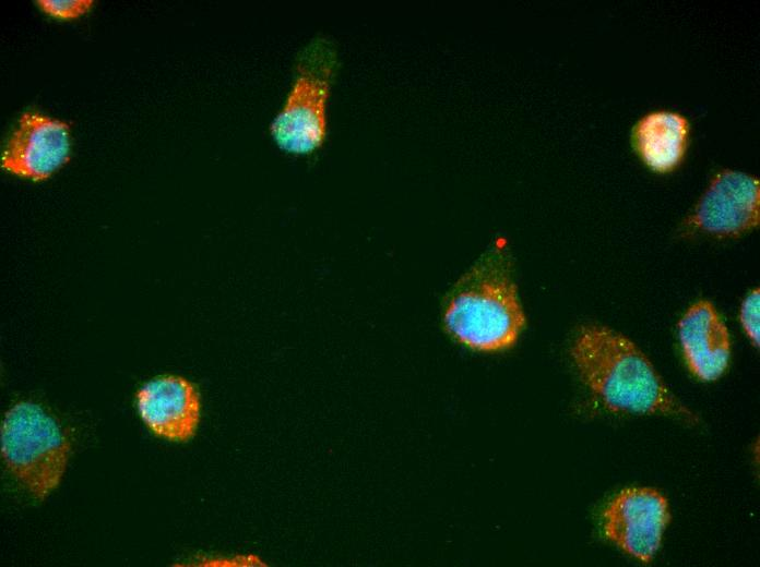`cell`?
<instances>
[{
	"label": "cell",
	"mask_w": 760,
	"mask_h": 567,
	"mask_svg": "<svg viewBox=\"0 0 760 567\" xmlns=\"http://www.w3.org/2000/svg\"><path fill=\"white\" fill-rule=\"evenodd\" d=\"M571 357L582 382L609 411L637 414L682 411L644 352L607 326H582Z\"/></svg>",
	"instance_id": "6da1fadb"
},
{
	"label": "cell",
	"mask_w": 760,
	"mask_h": 567,
	"mask_svg": "<svg viewBox=\"0 0 760 567\" xmlns=\"http://www.w3.org/2000/svg\"><path fill=\"white\" fill-rule=\"evenodd\" d=\"M443 321L459 342L477 351L497 352L515 343L525 316L500 252L483 257L455 286Z\"/></svg>",
	"instance_id": "7a4b0ae2"
},
{
	"label": "cell",
	"mask_w": 760,
	"mask_h": 567,
	"mask_svg": "<svg viewBox=\"0 0 760 567\" xmlns=\"http://www.w3.org/2000/svg\"><path fill=\"white\" fill-rule=\"evenodd\" d=\"M337 67L335 44L324 34L314 35L299 49L292 85L270 123L271 136L281 149L304 155L324 144L328 104Z\"/></svg>",
	"instance_id": "3957f363"
},
{
	"label": "cell",
	"mask_w": 760,
	"mask_h": 567,
	"mask_svg": "<svg viewBox=\"0 0 760 567\" xmlns=\"http://www.w3.org/2000/svg\"><path fill=\"white\" fill-rule=\"evenodd\" d=\"M70 450L60 424L40 405L20 401L5 412L1 456L33 497L43 500L59 485Z\"/></svg>",
	"instance_id": "277c9868"
},
{
	"label": "cell",
	"mask_w": 760,
	"mask_h": 567,
	"mask_svg": "<svg viewBox=\"0 0 760 567\" xmlns=\"http://www.w3.org/2000/svg\"><path fill=\"white\" fill-rule=\"evenodd\" d=\"M605 536L624 552L650 563L670 519L668 502L652 487L620 491L603 511Z\"/></svg>",
	"instance_id": "5b68a950"
},
{
	"label": "cell",
	"mask_w": 760,
	"mask_h": 567,
	"mask_svg": "<svg viewBox=\"0 0 760 567\" xmlns=\"http://www.w3.org/2000/svg\"><path fill=\"white\" fill-rule=\"evenodd\" d=\"M759 221L758 178L724 169L713 177L686 225L713 237L737 238L758 227Z\"/></svg>",
	"instance_id": "8992f818"
},
{
	"label": "cell",
	"mask_w": 760,
	"mask_h": 567,
	"mask_svg": "<svg viewBox=\"0 0 760 567\" xmlns=\"http://www.w3.org/2000/svg\"><path fill=\"white\" fill-rule=\"evenodd\" d=\"M70 128L64 121L25 111L1 154V167L33 181L48 179L68 162Z\"/></svg>",
	"instance_id": "52a82bcc"
},
{
	"label": "cell",
	"mask_w": 760,
	"mask_h": 567,
	"mask_svg": "<svg viewBox=\"0 0 760 567\" xmlns=\"http://www.w3.org/2000/svg\"><path fill=\"white\" fill-rule=\"evenodd\" d=\"M139 413L157 436L187 442L195 434L200 421V397L194 385L181 376L154 378L136 393Z\"/></svg>",
	"instance_id": "ba28073f"
},
{
	"label": "cell",
	"mask_w": 760,
	"mask_h": 567,
	"mask_svg": "<svg viewBox=\"0 0 760 567\" xmlns=\"http://www.w3.org/2000/svg\"><path fill=\"white\" fill-rule=\"evenodd\" d=\"M678 336L690 372L704 382L715 381L726 371L731 339L715 306L700 300L688 307L678 324Z\"/></svg>",
	"instance_id": "9c48e42d"
},
{
	"label": "cell",
	"mask_w": 760,
	"mask_h": 567,
	"mask_svg": "<svg viewBox=\"0 0 760 567\" xmlns=\"http://www.w3.org/2000/svg\"><path fill=\"white\" fill-rule=\"evenodd\" d=\"M690 124L679 112L656 110L641 117L632 128L631 144L640 159L660 173L676 169L686 155Z\"/></svg>",
	"instance_id": "30bf717a"
},
{
	"label": "cell",
	"mask_w": 760,
	"mask_h": 567,
	"mask_svg": "<svg viewBox=\"0 0 760 567\" xmlns=\"http://www.w3.org/2000/svg\"><path fill=\"white\" fill-rule=\"evenodd\" d=\"M47 15L72 20L85 14L92 7L93 0H37L35 1Z\"/></svg>",
	"instance_id": "8fae6325"
},
{
	"label": "cell",
	"mask_w": 760,
	"mask_h": 567,
	"mask_svg": "<svg viewBox=\"0 0 760 567\" xmlns=\"http://www.w3.org/2000/svg\"><path fill=\"white\" fill-rule=\"evenodd\" d=\"M739 318L746 335L751 342L758 347L760 336V292L758 288L753 289L744 299L740 306Z\"/></svg>",
	"instance_id": "7c38bea8"
}]
</instances>
